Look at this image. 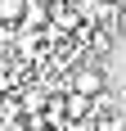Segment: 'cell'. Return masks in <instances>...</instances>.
Returning a JSON list of instances; mask_svg holds the SVG:
<instances>
[{"mask_svg":"<svg viewBox=\"0 0 126 131\" xmlns=\"http://www.w3.org/2000/svg\"><path fill=\"white\" fill-rule=\"evenodd\" d=\"M68 91L86 95V100H99V95L108 91V72H104V63H99V59H86V63L68 77Z\"/></svg>","mask_w":126,"mask_h":131,"instance_id":"1","label":"cell"},{"mask_svg":"<svg viewBox=\"0 0 126 131\" xmlns=\"http://www.w3.org/2000/svg\"><path fill=\"white\" fill-rule=\"evenodd\" d=\"M23 9H27V0H0V23H5V27H18V23H23Z\"/></svg>","mask_w":126,"mask_h":131,"instance_id":"2","label":"cell"},{"mask_svg":"<svg viewBox=\"0 0 126 131\" xmlns=\"http://www.w3.org/2000/svg\"><path fill=\"white\" fill-rule=\"evenodd\" d=\"M117 32H126V14H122V23H117Z\"/></svg>","mask_w":126,"mask_h":131,"instance_id":"3","label":"cell"}]
</instances>
